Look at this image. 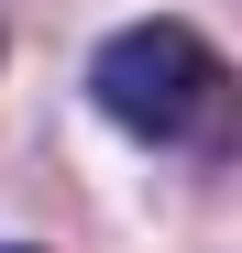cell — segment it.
I'll return each instance as SVG.
<instances>
[{
	"label": "cell",
	"mask_w": 242,
	"mask_h": 253,
	"mask_svg": "<svg viewBox=\"0 0 242 253\" xmlns=\"http://www.w3.org/2000/svg\"><path fill=\"white\" fill-rule=\"evenodd\" d=\"M88 99H99V121H121L132 143H154V154H231V132H242V77H231V55L220 44H198L187 22H121L110 44L88 55Z\"/></svg>",
	"instance_id": "6da1fadb"
},
{
	"label": "cell",
	"mask_w": 242,
	"mask_h": 253,
	"mask_svg": "<svg viewBox=\"0 0 242 253\" xmlns=\"http://www.w3.org/2000/svg\"><path fill=\"white\" fill-rule=\"evenodd\" d=\"M0 253H44V242H0Z\"/></svg>",
	"instance_id": "7a4b0ae2"
}]
</instances>
